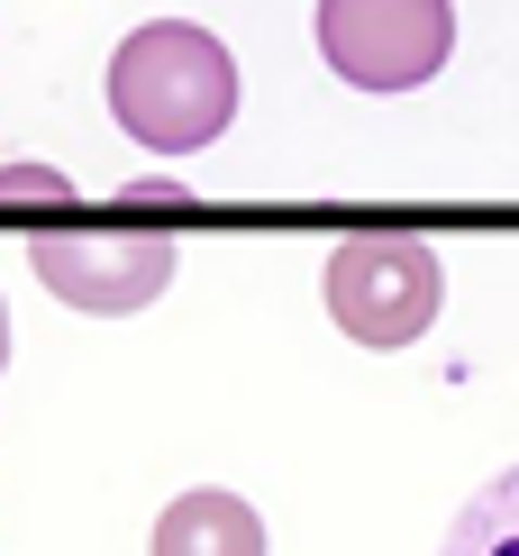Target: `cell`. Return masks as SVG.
Returning a JSON list of instances; mask_svg holds the SVG:
<instances>
[{
	"instance_id": "1",
	"label": "cell",
	"mask_w": 519,
	"mask_h": 556,
	"mask_svg": "<svg viewBox=\"0 0 519 556\" xmlns=\"http://www.w3.org/2000/svg\"><path fill=\"white\" fill-rule=\"evenodd\" d=\"M110 119L147 155H192L238 119V55L192 18H147L110 55Z\"/></svg>"
},
{
	"instance_id": "2",
	"label": "cell",
	"mask_w": 519,
	"mask_h": 556,
	"mask_svg": "<svg viewBox=\"0 0 519 556\" xmlns=\"http://www.w3.org/2000/svg\"><path fill=\"white\" fill-rule=\"evenodd\" d=\"M319 292H328V319H338L356 346H374V356H383V346H410V338L438 329V311H446V265H438L429 238L374 228V238L328 247Z\"/></svg>"
},
{
	"instance_id": "3",
	"label": "cell",
	"mask_w": 519,
	"mask_h": 556,
	"mask_svg": "<svg viewBox=\"0 0 519 556\" xmlns=\"http://www.w3.org/2000/svg\"><path fill=\"white\" fill-rule=\"evenodd\" d=\"M319 55L356 91H410L456 55V0H319Z\"/></svg>"
},
{
	"instance_id": "4",
	"label": "cell",
	"mask_w": 519,
	"mask_h": 556,
	"mask_svg": "<svg viewBox=\"0 0 519 556\" xmlns=\"http://www.w3.org/2000/svg\"><path fill=\"white\" fill-rule=\"evenodd\" d=\"M37 283L64 311L128 319L174 283V238H37Z\"/></svg>"
},
{
	"instance_id": "5",
	"label": "cell",
	"mask_w": 519,
	"mask_h": 556,
	"mask_svg": "<svg viewBox=\"0 0 519 556\" xmlns=\"http://www.w3.org/2000/svg\"><path fill=\"white\" fill-rule=\"evenodd\" d=\"M155 556H265V520H255L238 493L201 483V493L164 502V520H155Z\"/></svg>"
},
{
	"instance_id": "6",
	"label": "cell",
	"mask_w": 519,
	"mask_h": 556,
	"mask_svg": "<svg viewBox=\"0 0 519 556\" xmlns=\"http://www.w3.org/2000/svg\"><path fill=\"white\" fill-rule=\"evenodd\" d=\"M438 556H519V466H510V475H492L483 493L465 502L456 520H446Z\"/></svg>"
},
{
	"instance_id": "7",
	"label": "cell",
	"mask_w": 519,
	"mask_h": 556,
	"mask_svg": "<svg viewBox=\"0 0 519 556\" xmlns=\"http://www.w3.org/2000/svg\"><path fill=\"white\" fill-rule=\"evenodd\" d=\"M0 211H74V174H55V165H0Z\"/></svg>"
},
{
	"instance_id": "8",
	"label": "cell",
	"mask_w": 519,
	"mask_h": 556,
	"mask_svg": "<svg viewBox=\"0 0 519 556\" xmlns=\"http://www.w3.org/2000/svg\"><path fill=\"white\" fill-rule=\"evenodd\" d=\"M119 201H128V211H192V182H174V174H128Z\"/></svg>"
},
{
	"instance_id": "9",
	"label": "cell",
	"mask_w": 519,
	"mask_h": 556,
	"mask_svg": "<svg viewBox=\"0 0 519 556\" xmlns=\"http://www.w3.org/2000/svg\"><path fill=\"white\" fill-rule=\"evenodd\" d=\"M0 365H10V301H0Z\"/></svg>"
}]
</instances>
